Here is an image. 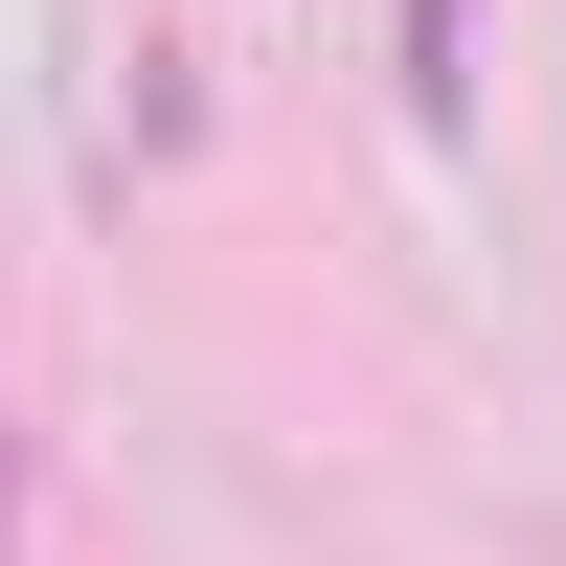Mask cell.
Segmentation results:
<instances>
[{
    "label": "cell",
    "instance_id": "1",
    "mask_svg": "<svg viewBox=\"0 0 566 566\" xmlns=\"http://www.w3.org/2000/svg\"><path fill=\"white\" fill-rule=\"evenodd\" d=\"M453 45H476V0H408V114H453V91H476Z\"/></svg>",
    "mask_w": 566,
    "mask_h": 566
},
{
    "label": "cell",
    "instance_id": "2",
    "mask_svg": "<svg viewBox=\"0 0 566 566\" xmlns=\"http://www.w3.org/2000/svg\"><path fill=\"white\" fill-rule=\"evenodd\" d=\"M0 566H23V431H0Z\"/></svg>",
    "mask_w": 566,
    "mask_h": 566
}]
</instances>
